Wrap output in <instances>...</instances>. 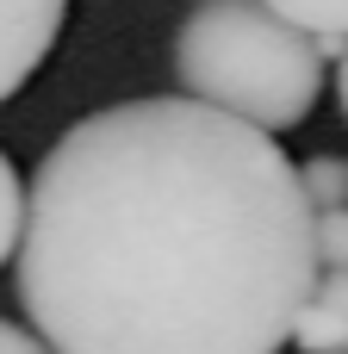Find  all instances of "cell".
I'll return each instance as SVG.
<instances>
[{
    "mask_svg": "<svg viewBox=\"0 0 348 354\" xmlns=\"http://www.w3.org/2000/svg\"><path fill=\"white\" fill-rule=\"evenodd\" d=\"M286 149L199 100L75 118L25 187L19 305L50 354H280L318 286Z\"/></svg>",
    "mask_w": 348,
    "mask_h": 354,
    "instance_id": "cell-1",
    "label": "cell"
},
{
    "mask_svg": "<svg viewBox=\"0 0 348 354\" xmlns=\"http://www.w3.org/2000/svg\"><path fill=\"white\" fill-rule=\"evenodd\" d=\"M174 81L187 100L280 137L311 118L324 93V56L318 37L262 0H193L174 31Z\"/></svg>",
    "mask_w": 348,
    "mask_h": 354,
    "instance_id": "cell-2",
    "label": "cell"
},
{
    "mask_svg": "<svg viewBox=\"0 0 348 354\" xmlns=\"http://www.w3.org/2000/svg\"><path fill=\"white\" fill-rule=\"evenodd\" d=\"M68 19V0H0V106L44 68Z\"/></svg>",
    "mask_w": 348,
    "mask_h": 354,
    "instance_id": "cell-3",
    "label": "cell"
},
{
    "mask_svg": "<svg viewBox=\"0 0 348 354\" xmlns=\"http://www.w3.org/2000/svg\"><path fill=\"white\" fill-rule=\"evenodd\" d=\"M299 354H348V317L336 305H324L318 292L299 305V317H293V336H286Z\"/></svg>",
    "mask_w": 348,
    "mask_h": 354,
    "instance_id": "cell-4",
    "label": "cell"
},
{
    "mask_svg": "<svg viewBox=\"0 0 348 354\" xmlns=\"http://www.w3.org/2000/svg\"><path fill=\"white\" fill-rule=\"evenodd\" d=\"M299 193H305L311 218H318V212L348 205V162H342V156H330V149H318V156L299 168Z\"/></svg>",
    "mask_w": 348,
    "mask_h": 354,
    "instance_id": "cell-5",
    "label": "cell"
},
{
    "mask_svg": "<svg viewBox=\"0 0 348 354\" xmlns=\"http://www.w3.org/2000/svg\"><path fill=\"white\" fill-rule=\"evenodd\" d=\"M262 6L280 12L286 25H299L305 37H324V31L348 37V0H262Z\"/></svg>",
    "mask_w": 348,
    "mask_h": 354,
    "instance_id": "cell-6",
    "label": "cell"
},
{
    "mask_svg": "<svg viewBox=\"0 0 348 354\" xmlns=\"http://www.w3.org/2000/svg\"><path fill=\"white\" fill-rule=\"evenodd\" d=\"M311 243H318V274H348V205L318 212Z\"/></svg>",
    "mask_w": 348,
    "mask_h": 354,
    "instance_id": "cell-7",
    "label": "cell"
},
{
    "mask_svg": "<svg viewBox=\"0 0 348 354\" xmlns=\"http://www.w3.org/2000/svg\"><path fill=\"white\" fill-rule=\"evenodd\" d=\"M19 230H25V187H19L12 162L0 156V261H12V249H19Z\"/></svg>",
    "mask_w": 348,
    "mask_h": 354,
    "instance_id": "cell-8",
    "label": "cell"
},
{
    "mask_svg": "<svg viewBox=\"0 0 348 354\" xmlns=\"http://www.w3.org/2000/svg\"><path fill=\"white\" fill-rule=\"evenodd\" d=\"M0 354H50V348H44L31 330H19V324H6V317H0Z\"/></svg>",
    "mask_w": 348,
    "mask_h": 354,
    "instance_id": "cell-9",
    "label": "cell"
},
{
    "mask_svg": "<svg viewBox=\"0 0 348 354\" xmlns=\"http://www.w3.org/2000/svg\"><path fill=\"white\" fill-rule=\"evenodd\" d=\"M311 292H318L324 305H336V311H342V317H348V274H324V280H318Z\"/></svg>",
    "mask_w": 348,
    "mask_h": 354,
    "instance_id": "cell-10",
    "label": "cell"
},
{
    "mask_svg": "<svg viewBox=\"0 0 348 354\" xmlns=\"http://www.w3.org/2000/svg\"><path fill=\"white\" fill-rule=\"evenodd\" d=\"M336 100H342V118H348V50H342V68H336Z\"/></svg>",
    "mask_w": 348,
    "mask_h": 354,
    "instance_id": "cell-11",
    "label": "cell"
}]
</instances>
